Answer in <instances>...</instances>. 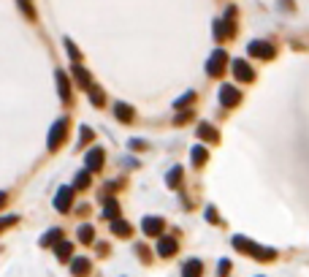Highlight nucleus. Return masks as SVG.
Returning a JSON list of instances; mask_svg holds the SVG:
<instances>
[{
    "label": "nucleus",
    "mask_w": 309,
    "mask_h": 277,
    "mask_svg": "<svg viewBox=\"0 0 309 277\" xmlns=\"http://www.w3.org/2000/svg\"><path fill=\"white\" fill-rule=\"evenodd\" d=\"M71 204H73V188H60L57 199H54V209L65 212V209H71Z\"/></svg>",
    "instance_id": "39448f33"
},
{
    "label": "nucleus",
    "mask_w": 309,
    "mask_h": 277,
    "mask_svg": "<svg viewBox=\"0 0 309 277\" xmlns=\"http://www.w3.org/2000/svg\"><path fill=\"white\" fill-rule=\"evenodd\" d=\"M73 76H76V82H79V87L87 90V84H90V74H87V68H82V65L76 63V65H73Z\"/></svg>",
    "instance_id": "4468645a"
},
{
    "label": "nucleus",
    "mask_w": 309,
    "mask_h": 277,
    "mask_svg": "<svg viewBox=\"0 0 309 277\" xmlns=\"http://www.w3.org/2000/svg\"><path fill=\"white\" fill-rule=\"evenodd\" d=\"M190 114H192V112H182V114H179V117H176V120H174V123H176V125L187 123V120H190Z\"/></svg>",
    "instance_id": "c85d7f7f"
},
{
    "label": "nucleus",
    "mask_w": 309,
    "mask_h": 277,
    "mask_svg": "<svg viewBox=\"0 0 309 277\" xmlns=\"http://www.w3.org/2000/svg\"><path fill=\"white\" fill-rule=\"evenodd\" d=\"M114 114H117L119 123H130V120H133V109H130L128 103H114Z\"/></svg>",
    "instance_id": "9b49d317"
},
{
    "label": "nucleus",
    "mask_w": 309,
    "mask_h": 277,
    "mask_svg": "<svg viewBox=\"0 0 309 277\" xmlns=\"http://www.w3.org/2000/svg\"><path fill=\"white\" fill-rule=\"evenodd\" d=\"M192 98H195V93H192V90H190V93H185V95H182L179 101H174V109H185V106H187V103H190Z\"/></svg>",
    "instance_id": "393cba45"
},
{
    "label": "nucleus",
    "mask_w": 309,
    "mask_h": 277,
    "mask_svg": "<svg viewBox=\"0 0 309 277\" xmlns=\"http://www.w3.org/2000/svg\"><path fill=\"white\" fill-rule=\"evenodd\" d=\"M182 277H201V261H187L185 269H182Z\"/></svg>",
    "instance_id": "f3484780"
},
{
    "label": "nucleus",
    "mask_w": 309,
    "mask_h": 277,
    "mask_svg": "<svg viewBox=\"0 0 309 277\" xmlns=\"http://www.w3.org/2000/svg\"><path fill=\"white\" fill-rule=\"evenodd\" d=\"M103 215H106V218H111V220H117V215H119V206H117V201H114V199H109V204H106Z\"/></svg>",
    "instance_id": "412c9836"
},
{
    "label": "nucleus",
    "mask_w": 309,
    "mask_h": 277,
    "mask_svg": "<svg viewBox=\"0 0 309 277\" xmlns=\"http://www.w3.org/2000/svg\"><path fill=\"white\" fill-rule=\"evenodd\" d=\"M90 174H93V171H79V174H76V188H87L90 185Z\"/></svg>",
    "instance_id": "5701e85b"
},
{
    "label": "nucleus",
    "mask_w": 309,
    "mask_h": 277,
    "mask_svg": "<svg viewBox=\"0 0 309 277\" xmlns=\"http://www.w3.org/2000/svg\"><path fill=\"white\" fill-rule=\"evenodd\" d=\"M84 163H87V171H100V166H103V150L95 147L87 152V158H84Z\"/></svg>",
    "instance_id": "0eeeda50"
},
{
    "label": "nucleus",
    "mask_w": 309,
    "mask_h": 277,
    "mask_svg": "<svg viewBox=\"0 0 309 277\" xmlns=\"http://www.w3.org/2000/svg\"><path fill=\"white\" fill-rule=\"evenodd\" d=\"M250 54H252V57L271 60V57H274V47H271L268 41H252L250 44Z\"/></svg>",
    "instance_id": "423d86ee"
},
{
    "label": "nucleus",
    "mask_w": 309,
    "mask_h": 277,
    "mask_svg": "<svg viewBox=\"0 0 309 277\" xmlns=\"http://www.w3.org/2000/svg\"><path fill=\"white\" fill-rule=\"evenodd\" d=\"M231 71H234V76L239 79V82H252V79H255V71H252L244 60H234V63H231Z\"/></svg>",
    "instance_id": "7ed1b4c3"
},
{
    "label": "nucleus",
    "mask_w": 309,
    "mask_h": 277,
    "mask_svg": "<svg viewBox=\"0 0 309 277\" xmlns=\"http://www.w3.org/2000/svg\"><path fill=\"white\" fill-rule=\"evenodd\" d=\"M239 101H241V93L234 87V84H222V87H220V103H222L225 109L236 106Z\"/></svg>",
    "instance_id": "f03ea898"
},
{
    "label": "nucleus",
    "mask_w": 309,
    "mask_h": 277,
    "mask_svg": "<svg viewBox=\"0 0 309 277\" xmlns=\"http://www.w3.org/2000/svg\"><path fill=\"white\" fill-rule=\"evenodd\" d=\"M158 253L163 255V258H168V255L176 253V239L174 236H163V239L158 242Z\"/></svg>",
    "instance_id": "9d476101"
},
{
    "label": "nucleus",
    "mask_w": 309,
    "mask_h": 277,
    "mask_svg": "<svg viewBox=\"0 0 309 277\" xmlns=\"http://www.w3.org/2000/svg\"><path fill=\"white\" fill-rule=\"evenodd\" d=\"M228 272H231V261L222 258V261H220V269H217V275H220V277H228Z\"/></svg>",
    "instance_id": "cd10ccee"
},
{
    "label": "nucleus",
    "mask_w": 309,
    "mask_h": 277,
    "mask_svg": "<svg viewBox=\"0 0 309 277\" xmlns=\"http://www.w3.org/2000/svg\"><path fill=\"white\" fill-rule=\"evenodd\" d=\"M111 231H114V234L117 236H130V226L125 223V220H111Z\"/></svg>",
    "instance_id": "a211bd4d"
},
{
    "label": "nucleus",
    "mask_w": 309,
    "mask_h": 277,
    "mask_svg": "<svg viewBox=\"0 0 309 277\" xmlns=\"http://www.w3.org/2000/svg\"><path fill=\"white\" fill-rule=\"evenodd\" d=\"M141 228H144L146 236H158L160 231L166 228V223H163V218H144V226H141Z\"/></svg>",
    "instance_id": "6e6552de"
},
{
    "label": "nucleus",
    "mask_w": 309,
    "mask_h": 277,
    "mask_svg": "<svg viewBox=\"0 0 309 277\" xmlns=\"http://www.w3.org/2000/svg\"><path fill=\"white\" fill-rule=\"evenodd\" d=\"M57 242H63V231L60 228H52V231H47V234L41 236L44 248H52V245H57Z\"/></svg>",
    "instance_id": "f8f14e48"
},
{
    "label": "nucleus",
    "mask_w": 309,
    "mask_h": 277,
    "mask_svg": "<svg viewBox=\"0 0 309 277\" xmlns=\"http://www.w3.org/2000/svg\"><path fill=\"white\" fill-rule=\"evenodd\" d=\"M87 272H90V261L87 258H76L73 261V275L76 277H84Z\"/></svg>",
    "instance_id": "6ab92c4d"
},
{
    "label": "nucleus",
    "mask_w": 309,
    "mask_h": 277,
    "mask_svg": "<svg viewBox=\"0 0 309 277\" xmlns=\"http://www.w3.org/2000/svg\"><path fill=\"white\" fill-rule=\"evenodd\" d=\"M225 60H228V57H225V52H222V49H217V52L209 57V63H206V71H209L212 76H220L222 68H225Z\"/></svg>",
    "instance_id": "20e7f679"
},
{
    "label": "nucleus",
    "mask_w": 309,
    "mask_h": 277,
    "mask_svg": "<svg viewBox=\"0 0 309 277\" xmlns=\"http://www.w3.org/2000/svg\"><path fill=\"white\" fill-rule=\"evenodd\" d=\"M198 136H201V139H206V142H217V130L212 128L209 123H201L198 125Z\"/></svg>",
    "instance_id": "dca6fc26"
},
{
    "label": "nucleus",
    "mask_w": 309,
    "mask_h": 277,
    "mask_svg": "<svg viewBox=\"0 0 309 277\" xmlns=\"http://www.w3.org/2000/svg\"><path fill=\"white\" fill-rule=\"evenodd\" d=\"M179 182H182V169L179 166H174V169L168 171V185L171 188H179Z\"/></svg>",
    "instance_id": "aec40b11"
},
{
    "label": "nucleus",
    "mask_w": 309,
    "mask_h": 277,
    "mask_svg": "<svg viewBox=\"0 0 309 277\" xmlns=\"http://www.w3.org/2000/svg\"><path fill=\"white\" fill-rule=\"evenodd\" d=\"M190 158H192V163H195V166H201V163L206 160V150H204V147H192Z\"/></svg>",
    "instance_id": "4be33fe9"
},
{
    "label": "nucleus",
    "mask_w": 309,
    "mask_h": 277,
    "mask_svg": "<svg viewBox=\"0 0 309 277\" xmlns=\"http://www.w3.org/2000/svg\"><path fill=\"white\" fill-rule=\"evenodd\" d=\"M130 150H146V142H130Z\"/></svg>",
    "instance_id": "c756f323"
},
{
    "label": "nucleus",
    "mask_w": 309,
    "mask_h": 277,
    "mask_svg": "<svg viewBox=\"0 0 309 277\" xmlns=\"http://www.w3.org/2000/svg\"><path fill=\"white\" fill-rule=\"evenodd\" d=\"M65 49H68V54H71V60H73V63H79V57H82V54H79V49L73 47V41H71V38H65Z\"/></svg>",
    "instance_id": "b1692460"
},
{
    "label": "nucleus",
    "mask_w": 309,
    "mask_h": 277,
    "mask_svg": "<svg viewBox=\"0 0 309 277\" xmlns=\"http://www.w3.org/2000/svg\"><path fill=\"white\" fill-rule=\"evenodd\" d=\"M57 87H60V98L68 101V98H71V84H68V76H65V71H57Z\"/></svg>",
    "instance_id": "ddd939ff"
},
{
    "label": "nucleus",
    "mask_w": 309,
    "mask_h": 277,
    "mask_svg": "<svg viewBox=\"0 0 309 277\" xmlns=\"http://www.w3.org/2000/svg\"><path fill=\"white\" fill-rule=\"evenodd\" d=\"M93 236H95V231L90 228V226H82V228H79V239L82 242H93Z\"/></svg>",
    "instance_id": "bb28decb"
},
{
    "label": "nucleus",
    "mask_w": 309,
    "mask_h": 277,
    "mask_svg": "<svg viewBox=\"0 0 309 277\" xmlns=\"http://www.w3.org/2000/svg\"><path fill=\"white\" fill-rule=\"evenodd\" d=\"M54 248H57V258L60 261H68L71 258V253H73V245H71V242H57V245H54Z\"/></svg>",
    "instance_id": "2eb2a0df"
},
{
    "label": "nucleus",
    "mask_w": 309,
    "mask_h": 277,
    "mask_svg": "<svg viewBox=\"0 0 309 277\" xmlns=\"http://www.w3.org/2000/svg\"><path fill=\"white\" fill-rule=\"evenodd\" d=\"M90 101H93L95 106H103V90L93 87V90H90Z\"/></svg>",
    "instance_id": "a878e982"
},
{
    "label": "nucleus",
    "mask_w": 309,
    "mask_h": 277,
    "mask_svg": "<svg viewBox=\"0 0 309 277\" xmlns=\"http://www.w3.org/2000/svg\"><path fill=\"white\" fill-rule=\"evenodd\" d=\"M65 130H68V120H57V123L52 125V130H49V150H57L60 142L65 139Z\"/></svg>",
    "instance_id": "f257e3e1"
},
{
    "label": "nucleus",
    "mask_w": 309,
    "mask_h": 277,
    "mask_svg": "<svg viewBox=\"0 0 309 277\" xmlns=\"http://www.w3.org/2000/svg\"><path fill=\"white\" fill-rule=\"evenodd\" d=\"M234 248H236V250H241V253H250L252 258H255V253L261 250V248L255 245V242H250L247 236H234Z\"/></svg>",
    "instance_id": "1a4fd4ad"
}]
</instances>
